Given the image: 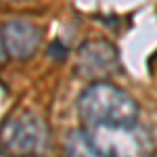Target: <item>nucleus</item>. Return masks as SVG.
Wrapping results in <instances>:
<instances>
[{
    "instance_id": "f257e3e1",
    "label": "nucleus",
    "mask_w": 157,
    "mask_h": 157,
    "mask_svg": "<svg viewBox=\"0 0 157 157\" xmlns=\"http://www.w3.org/2000/svg\"><path fill=\"white\" fill-rule=\"evenodd\" d=\"M80 117L92 126H132L138 120V103L111 82H92L80 94Z\"/></svg>"
},
{
    "instance_id": "f03ea898",
    "label": "nucleus",
    "mask_w": 157,
    "mask_h": 157,
    "mask_svg": "<svg viewBox=\"0 0 157 157\" xmlns=\"http://www.w3.org/2000/svg\"><path fill=\"white\" fill-rule=\"evenodd\" d=\"M101 157H151L153 138L143 126H92L84 130Z\"/></svg>"
},
{
    "instance_id": "7ed1b4c3",
    "label": "nucleus",
    "mask_w": 157,
    "mask_h": 157,
    "mask_svg": "<svg viewBox=\"0 0 157 157\" xmlns=\"http://www.w3.org/2000/svg\"><path fill=\"white\" fill-rule=\"evenodd\" d=\"M48 143V130L38 115L25 111L11 115L0 126V153L9 157H29Z\"/></svg>"
},
{
    "instance_id": "20e7f679",
    "label": "nucleus",
    "mask_w": 157,
    "mask_h": 157,
    "mask_svg": "<svg viewBox=\"0 0 157 157\" xmlns=\"http://www.w3.org/2000/svg\"><path fill=\"white\" fill-rule=\"evenodd\" d=\"M117 50L107 40H88L78 50V71L88 80L103 82L117 69Z\"/></svg>"
},
{
    "instance_id": "39448f33",
    "label": "nucleus",
    "mask_w": 157,
    "mask_h": 157,
    "mask_svg": "<svg viewBox=\"0 0 157 157\" xmlns=\"http://www.w3.org/2000/svg\"><path fill=\"white\" fill-rule=\"evenodd\" d=\"M2 42L4 50L13 59H29L36 55L42 42V32L40 27L23 19H13L6 21L2 27Z\"/></svg>"
},
{
    "instance_id": "423d86ee",
    "label": "nucleus",
    "mask_w": 157,
    "mask_h": 157,
    "mask_svg": "<svg viewBox=\"0 0 157 157\" xmlns=\"http://www.w3.org/2000/svg\"><path fill=\"white\" fill-rule=\"evenodd\" d=\"M65 149H67L69 157H101V153L92 147V143L88 140L84 130H73L67 136Z\"/></svg>"
},
{
    "instance_id": "0eeeda50",
    "label": "nucleus",
    "mask_w": 157,
    "mask_h": 157,
    "mask_svg": "<svg viewBox=\"0 0 157 157\" xmlns=\"http://www.w3.org/2000/svg\"><path fill=\"white\" fill-rule=\"evenodd\" d=\"M6 50H4V42H2V29H0V63H4L6 61Z\"/></svg>"
}]
</instances>
